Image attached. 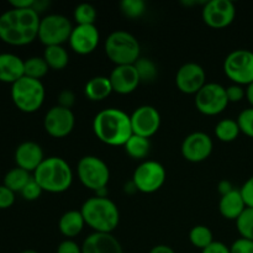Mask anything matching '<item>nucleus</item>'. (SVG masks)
<instances>
[{
  "mask_svg": "<svg viewBox=\"0 0 253 253\" xmlns=\"http://www.w3.org/2000/svg\"><path fill=\"white\" fill-rule=\"evenodd\" d=\"M41 16L34 9L10 7L0 15V40L10 46H26L39 36Z\"/></svg>",
  "mask_w": 253,
  "mask_h": 253,
  "instance_id": "f257e3e1",
  "label": "nucleus"
},
{
  "mask_svg": "<svg viewBox=\"0 0 253 253\" xmlns=\"http://www.w3.org/2000/svg\"><path fill=\"white\" fill-rule=\"evenodd\" d=\"M93 131L105 145L124 146L132 136L130 115L118 108L103 109L94 116Z\"/></svg>",
  "mask_w": 253,
  "mask_h": 253,
  "instance_id": "f03ea898",
  "label": "nucleus"
},
{
  "mask_svg": "<svg viewBox=\"0 0 253 253\" xmlns=\"http://www.w3.org/2000/svg\"><path fill=\"white\" fill-rule=\"evenodd\" d=\"M81 212L86 226L94 232L113 234L120 224V211L109 198L91 197L83 203Z\"/></svg>",
  "mask_w": 253,
  "mask_h": 253,
  "instance_id": "7ed1b4c3",
  "label": "nucleus"
},
{
  "mask_svg": "<svg viewBox=\"0 0 253 253\" xmlns=\"http://www.w3.org/2000/svg\"><path fill=\"white\" fill-rule=\"evenodd\" d=\"M32 177L43 192L61 194L71 188L73 183V170L64 158L52 156L44 158L43 162L32 173Z\"/></svg>",
  "mask_w": 253,
  "mask_h": 253,
  "instance_id": "20e7f679",
  "label": "nucleus"
},
{
  "mask_svg": "<svg viewBox=\"0 0 253 253\" xmlns=\"http://www.w3.org/2000/svg\"><path fill=\"white\" fill-rule=\"evenodd\" d=\"M105 54L115 66L135 64L141 57V46L132 34L124 30L111 32L104 43Z\"/></svg>",
  "mask_w": 253,
  "mask_h": 253,
  "instance_id": "39448f33",
  "label": "nucleus"
},
{
  "mask_svg": "<svg viewBox=\"0 0 253 253\" xmlns=\"http://www.w3.org/2000/svg\"><path fill=\"white\" fill-rule=\"evenodd\" d=\"M11 100L20 111L25 114L36 113L44 103L46 89L43 83L37 79L22 77L11 85Z\"/></svg>",
  "mask_w": 253,
  "mask_h": 253,
  "instance_id": "423d86ee",
  "label": "nucleus"
},
{
  "mask_svg": "<svg viewBox=\"0 0 253 253\" xmlns=\"http://www.w3.org/2000/svg\"><path fill=\"white\" fill-rule=\"evenodd\" d=\"M77 174L82 184L94 193L108 187L110 169L101 158L96 156H84L77 165Z\"/></svg>",
  "mask_w": 253,
  "mask_h": 253,
  "instance_id": "0eeeda50",
  "label": "nucleus"
},
{
  "mask_svg": "<svg viewBox=\"0 0 253 253\" xmlns=\"http://www.w3.org/2000/svg\"><path fill=\"white\" fill-rule=\"evenodd\" d=\"M71 20L61 14H48L41 17L39 27V36L42 44L48 46H63L71 37L73 30Z\"/></svg>",
  "mask_w": 253,
  "mask_h": 253,
  "instance_id": "6e6552de",
  "label": "nucleus"
},
{
  "mask_svg": "<svg viewBox=\"0 0 253 253\" xmlns=\"http://www.w3.org/2000/svg\"><path fill=\"white\" fill-rule=\"evenodd\" d=\"M224 72L234 84L247 86L253 83V52L245 48L230 52L224 61Z\"/></svg>",
  "mask_w": 253,
  "mask_h": 253,
  "instance_id": "1a4fd4ad",
  "label": "nucleus"
},
{
  "mask_svg": "<svg viewBox=\"0 0 253 253\" xmlns=\"http://www.w3.org/2000/svg\"><path fill=\"white\" fill-rule=\"evenodd\" d=\"M167 179L166 168L157 161L147 160L137 166L132 174V182L137 192L143 194H152L163 187Z\"/></svg>",
  "mask_w": 253,
  "mask_h": 253,
  "instance_id": "9d476101",
  "label": "nucleus"
},
{
  "mask_svg": "<svg viewBox=\"0 0 253 253\" xmlns=\"http://www.w3.org/2000/svg\"><path fill=\"white\" fill-rule=\"evenodd\" d=\"M194 103L203 115H219L229 105L226 88L219 83H207L195 94Z\"/></svg>",
  "mask_w": 253,
  "mask_h": 253,
  "instance_id": "9b49d317",
  "label": "nucleus"
},
{
  "mask_svg": "<svg viewBox=\"0 0 253 253\" xmlns=\"http://www.w3.org/2000/svg\"><path fill=\"white\" fill-rule=\"evenodd\" d=\"M203 21L212 29H225L234 22L236 7L231 0H209L202 9Z\"/></svg>",
  "mask_w": 253,
  "mask_h": 253,
  "instance_id": "f8f14e48",
  "label": "nucleus"
},
{
  "mask_svg": "<svg viewBox=\"0 0 253 253\" xmlns=\"http://www.w3.org/2000/svg\"><path fill=\"white\" fill-rule=\"evenodd\" d=\"M76 126V116L72 109L59 105L48 109L43 119V128L51 137L63 138L73 131Z\"/></svg>",
  "mask_w": 253,
  "mask_h": 253,
  "instance_id": "ddd939ff",
  "label": "nucleus"
},
{
  "mask_svg": "<svg viewBox=\"0 0 253 253\" xmlns=\"http://www.w3.org/2000/svg\"><path fill=\"white\" fill-rule=\"evenodd\" d=\"M214 148L211 137L202 131H195L189 133L183 140L180 146V152L184 160L192 163L204 162L210 157Z\"/></svg>",
  "mask_w": 253,
  "mask_h": 253,
  "instance_id": "4468645a",
  "label": "nucleus"
},
{
  "mask_svg": "<svg viewBox=\"0 0 253 253\" xmlns=\"http://www.w3.org/2000/svg\"><path fill=\"white\" fill-rule=\"evenodd\" d=\"M133 135L150 138L157 133L161 126V114L155 106L141 105L130 115Z\"/></svg>",
  "mask_w": 253,
  "mask_h": 253,
  "instance_id": "2eb2a0df",
  "label": "nucleus"
},
{
  "mask_svg": "<svg viewBox=\"0 0 253 253\" xmlns=\"http://www.w3.org/2000/svg\"><path fill=\"white\" fill-rule=\"evenodd\" d=\"M175 84L182 93L197 94L207 84V73L200 64L195 62L184 63L175 74Z\"/></svg>",
  "mask_w": 253,
  "mask_h": 253,
  "instance_id": "dca6fc26",
  "label": "nucleus"
},
{
  "mask_svg": "<svg viewBox=\"0 0 253 253\" xmlns=\"http://www.w3.org/2000/svg\"><path fill=\"white\" fill-rule=\"evenodd\" d=\"M68 42L73 52L81 56H86L98 48L100 34L95 25H76L72 30Z\"/></svg>",
  "mask_w": 253,
  "mask_h": 253,
  "instance_id": "f3484780",
  "label": "nucleus"
},
{
  "mask_svg": "<svg viewBox=\"0 0 253 253\" xmlns=\"http://www.w3.org/2000/svg\"><path fill=\"white\" fill-rule=\"evenodd\" d=\"M109 79H110L113 90L120 95L133 93L137 89L138 84L141 83V79L133 64L115 66L109 76Z\"/></svg>",
  "mask_w": 253,
  "mask_h": 253,
  "instance_id": "a211bd4d",
  "label": "nucleus"
},
{
  "mask_svg": "<svg viewBox=\"0 0 253 253\" xmlns=\"http://www.w3.org/2000/svg\"><path fill=\"white\" fill-rule=\"evenodd\" d=\"M44 153L41 146L34 141H25L16 147L14 153V160L16 167L22 168L32 174L43 162Z\"/></svg>",
  "mask_w": 253,
  "mask_h": 253,
  "instance_id": "6ab92c4d",
  "label": "nucleus"
},
{
  "mask_svg": "<svg viewBox=\"0 0 253 253\" xmlns=\"http://www.w3.org/2000/svg\"><path fill=\"white\" fill-rule=\"evenodd\" d=\"M82 253H124V250L113 234L93 232L82 244Z\"/></svg>",
  "mask_w": 253,
  "mask_h": 253,
  "instance_id": "aec40b11",
  "label": "nucleus"
},
{
  "mask_svg": "<svg viewBox=\"0 0 253 253\" xmlns=\"http://www.w3.org/2000/svg\"><path fill=\"white\" fill-rule=\"evenodd\" d=\"M25 76L24 59L14 53H0V82L14 84Z\"/></svg>",
  "mask_w": 253,
  "mask_h": 253,
  "instance_id": "412c9836",
  "label": "nucleus"
},
{
  "mask_svg": "<svg viewBox=\"0 0 253 253\" xmlns=\"http://www.w3.org/2000/svg\"><path fill=\"white\" fill-rule=\"evenodd\" d=\"M246 208L240 189H234L229 194H225L220 198L219 211L221 216L226 220L236 221Z\"/></svg>",
  "mask_w": 253,
  "mask_h": 253,
  "instance_id": "4be33fe9",
  "label": "nucleus"
},
{
  "mask_svg": "<svg viewBox=\"0 0 253 253\" xmlns=\"http://www.w3.org/2000/svg\"><path fill=\"white\" fill-rule=\"evenodd\" d=\"M85 226V221L81 210H68L64 212L58 221V230L64 237L72 240L81 235Z\"/></svg>",
  "mask_w": 253,
  "mask_h": 253,
  "instance_id": "5701e85b",
  "label": "nucleus"
},
{
  "mask_svg": "<svg viewBox=\"0 0 253 253\" xmlns=\"http://www.w3.org/2000/svg\"><path fill=\"white\" fill-rule=\"evenodd\" d=\"M110 79L105 76H96L89 79L84 86V94L91 101H101L113 93Z\"/></svg>",
  "mask_w": 253,
  "mask_h": 253,
  "instance_id": "b1692460",
  "label": "nucleus"
},
{
  "mask_svg": "<svg viewBox=\"0 0 253 253\" xmlns=\"http://www.w3.org/2000/svg\"><path fill=\"white\" fill-rule=\"evenodd\" d=\"M48 64L49 69L53 71H62L69 63L68 51L63 46H48L44 47L43 56H42Z\"/></svg>",
  "mask_w": 253,
  "mask_h": 253,
  "instance_id": "393cba45",
  "label": "nucleus"
},
{
  "mask_svg": "<svg viewBox=\"0 0 253 253\" xmlns=\"http://www.w3.org/2000/svg\"><path fill=\"white\" fill-rule=\"evenodd\" d=\"M125 152L130 156L132 160H143L148 156L151 150L150 138L142 137V136L133 135L124 145Z\"/></svg>",
  "mask_w": 253,
  "mask_h": 253,
  "instance_id": "a878e982",
  "label": "nucleus"
},
{
  "mask_svg": "<svg viewBox=\"0 0 253 253\" xmlns=\"http://www.w3.org/2000/svg\"><path fill=\"white\" fill-rule=\"evenodd\" d=\"M32 178V174L27 170L22 169V168L15 167L11 168L6 174L4 175V185L9 188L10 190L16 194V193H21L25 185L30 182Z\"/></svg>",
  "mask_w": 253,
  "mask_h": 253,
  "instance_id": "bb28decb",
  "label": "nucleus"
},
{
  "mask_svg": "<svg viewBox=\"0 0 253 253\" xmlns=\"http://www.w3.org/2000/svg\"><path fill=\"white\" fill-rule=\"evenodd\" d=\"M214 132L217 140L221 142H232L239 137L241 130L236 120L227 118L222 119L216 124Z\"/></svg>",
  "mask_w": 253,
  "mask_h": 253,
  "instance_id": "cd10ccee",
  "label": "nucleus"
},
{
  "mask_svg": "<svg viewBox=\"0 0 253 253\" xmlns=\"http://www.w3.org/2000/svg\"><path fill=\"white\" fill-rule=\"evenodd\" d=\"M48 71L49 67L48 64L46 63L43 57L34 56L24 61L25 77L41 81V78H43V77L48 73Z\"/></svg>",
  "mask_w": 253,
  "mask_h": 253,
  "instance_id": "c85d7f7f",
  "label": "nucleus"
},
{
  "mask_svg": "<svg viewBox=\"0 0 253 253\" xmlns=\"http://www.w3.org/2000/svg\"><path fill=\"white\" fill-rule=\"evenodd\" d=\"M189 241L193 246L203 251L214 242V235L205 225H195L189 231Z\"/></svg>",
  "mask_w": 253,
  "mask_h": 253,
  "instance_id": "c756f323",
  "label": "nucleus"
},
{
  "mask_svg": "<svg viewBox=\"0 0 253 253\" xmlns=\"http://www.w3.org/2000/svg\"><path fill=\"white\" fill-rule=\"evenodd\" d=\"M98 12L96 9L89 2H82L77 5L73 11L74 21L77 25H95Z\"/></svg>",
  "mask_w": 253,
  "mask_h": 253,
  "instance_id": "7c9ffc66",
  "label": "nucleus"
},
{
  "mask_svg": "<svg viewBox=\"0 0 253 253\" xmlns=\"http://www.w3.org/2000/svg\"><path fill=\"white\" fill-rule=\"evenodd\" d=\"M236 229L242 239L253 241V208H246L236 220Z\"/></svg>",
  "mask_w": 253,
  "mask_h": 253,
  "instance_id": "2f4dec72",
  "label": "nucleus"
},
{
  "mask_svg": "<svg viewBox=\"0 0 253 253\" xmlns=\"http://www.w3.org/2000/svg\"><path fill=\"white\" fill-rule=\"evenodd\" d=\"M133 66L137 71L141 82H153L157 77V66L150 58L140 57Z\"/></svg>",
  "mask_w": 253,
  "mask_h": 253,
  "instance_id": "473e14b6",
  "label": "nucleus"
},
{
  "mask_svg": "<svg viewBox=\"0 0 253 253\" xmlns=\"http://www.w3.org/2000/svg\"><path fill=\"white\" fill-rule=\"evenodd\" d=\"M120 10L128 19H138L146 12V2L143 0H123Z\"/></svg>",
  "mask_w": 253,
  "mask_h": 253,
  "instance_id": "72a5a7b5",
  "label": "nucleus"
},
{
  "mask_svg": "<svg viewBox=\"0 0 253 253\" xmlns=\"http://www.w3.org/2000/svg\"><path fill=\"white\" fill-rule=\"evenodd\" d=\"M240 130L249 137L253 138V108L242 110L236 119Z\"/></svg>",
  "mask_w": 253,
  "mask_h": 253,
  "instance_id": "f704fd0d",
  "label": "nucleus"
},
{
  "mask_svg": "<svg viewBox=\"0 0 253 253\" xmlns=\"http://www.w3.org/2000/svg\"><path fill=\"white\" fill-rule=\"evenodd\" d=\"M42 193H43L42 188L40 187L39 183H37L36 180L34 179V177H32L31 179H30V182L25 185L24 189L21 190L20 194H21V197L24 198L25 200H27V202H35V200H37L41 197Z\"/></svg>",
  "mask_w": 253,
  "mask_h": 253,
  "instance_id": "c9c22d12",
  "label": "nucleus"
},
{
  "mask_svg": "<svg viewBox=\"0 0 253 253\" xmlns=\"http://www.w3.org/2000/svg\"><path fill=\"white\" fill-rule=\"evenodd\" d=\"M226 95L229 103H239L242 99L246 98V88L239 84H234L229 85L226 88Z\"/></svg>",
  "mask_w": 253,
  "mask_h": 253,
  "instance_id": "e433bc0d",
  "label": "nucleus"
},
{
  "mask_svg": "<svg viewBox=\"0 0 253 253\" xmlns=\"http://www.w3.org/2000/svg\"><path fill=\"white\" fill-rule=\"evenodd\" d=\"M15 193L5 187L4 184L0 185V210H6L14 205Z\"/></svg>",
  "mask_w": 253,
  "mask_h": 253,
  "instance_id": "4c0bfd02",
  "label": "nucleus"
},
{
  "mask_svg": "<svg viewBox=\"0 0 253 253\" xmlns=\"http://www.w3.org/2000/svg\"><path fill=\"white\" fill-rule=\"evenodd\" d=\"M76 104V94L71 89H63L59 91L58 98H57V105L66 109H72Z\"/></svg>",
  "mask_w": 253,
  "mask_h": 253,
  "instance_id": "58836bf2",
  "label": "nucleus"
},
{
  "mask_svg": "<svg viewBox=\"0 0 253 253\" xmlns=\"http://www.w3.org/2000/svg\"><path fill=\"white\" fill-rule=\"evenodd\" d=\"M230 252L231 253H253V241L246 239H237L236 241L232 242L230 246Z\"/></svg>",
  "mask_w": 253,
  "mask_h": 253,
  "instance_id": "ea45409f",
  "label": "nucleus"
},
{
  "mask_svg": "<svg viewBox=\"0 0 253 253\" xmlns=\"http://www.w3.org/2000/svg\"><path fill=\"white\" fill-rule=\"evenodd\" d=\"M247 208H253V175L250 177L240 189Z\"/></svg>",
  "mask_w": 253,
  "mask_h": 253,
  "instance_id": "a19ab883",
  "label": "nucleus"
},
{
  "mask_svg": "<svg viewBox=\"0 0 253 253\" xmlns=\"http://www.w3.org/2000/svg\"><path fill=\"white\" fill-rule=\"evenodd\" d=\"M56 253H82V245H78L74 240L66 239L58 245Z\"/></svg>",
  "mask_w": 253,
  "mask_h": 253,
  "instance_id": "79ce46f5",
  "label": "nucleus"
},
{
  "mask_svg": "<svg viewBox=\"0 0 253 253\" xmlns=\"http://www.w3.org/2000/svg\"><path fill=\"white\" fill-rule=\"evenodd\" d=\"M202 253H231L230 252V247L226 246L224 242L221 241H214L210 246L204 249Z\"/></svg>",
  "mask_w": 253,
  "mask_h": 253,
  "instance_id": "37998d69",
  "label": "nucleus"
},
{
  "mask_svg": "<svg viewBox=\"0 0 253 253\" xmlns=\"http://www.w3.org/2000/svg\"><path fill=\"white\" fill-rule=\"evenodd\" d=\"M35 0H10L9 5L12 9H31L34 7Z\"/></svg>",
  "mask_w": 253,
  "mask_h": 253,
  "instance_id": "c03bdc74",
  "label": "nucleus"
},
{
  "mask_svg": "<svg viewBox=\"0 0 253 253\" xmlns=\"http://www.w3.org/2000/svg\"><path fill=\"white\" fill-rule=\"evenodd\" d=\"M234 189L235 188H234V185L231 184V182H230V180H226V179L221 180V182L219 183V185H217V190H219V193L221 194V197L225 194H229V193L232 192Z\"/></svg>",
  "mask_w": 253,
  "mask_h": 253,
  "instance_id": "a18cd8bd",
  "label": "nucleus"
},
{
  "mask_svg": "<svg viewBox=\"0 0 253 253\" xmlns=\"http://www.w3.org/2000/svg\"><path fill=\"white\" fill-rule=\"evenodd\" d=\"M48 6L49 1H47V0H35V4L32 9H34L37 14L41 15V12H43Z\"/></svg>",
  "mask_w": 253,
  "mask_h": 253,
  "instance_id": "49530a36",
  "label": "nucleus"
},
{
  "mask_svg": "<svg viewBox=\"0 0 253 253\" xmlns=\"http://www.w3.org/2000/svg\"><path fill=\"white\" fill-rule=\"evenodd\" d=\"M148 253H175V251L168 245H157V246L152 247Z\"/></svg>",
  "mask_w": 253,
  "mask_h": 253,
  "instance_id": "de8ad7c7",
  "label": "nucleus"
},
{
  "mask_svg": "<svg viewBox=\"0 0 253 253\" xmlns=\"http://www.w3.org/2000/svg\"><path fill=\"white\" fill-rule=\"evenodd\" d=\"M246 99L251 104V108H253V83L246 86Z\"/></svg>",
  "mask_w": 253,
  "mask_h": 253,
  "instance_id": "09e8293b",
  "label": "nucleus"
},
{
  "mask_svg": "<svg viewBox=\"0 0 253 253\" xmlns=\"http://www.w3.org/2000/svg\"><path fill=\"white\" fill-rule=\"evenodd\" d=\"M125 192L128 193V194H132V193L137 192V188H136V185L133 184L132 180H131V182H128L127 184H125Z\"/></svg>",
  "mask_w": 253,
  "mask_h": 253,
  "instance_id": "8fccbe9b",
  "label": "nucleus"
},
{
  "mask_svg": "<svg viewBox=\"0 0 253 253\" xmlns=\"http://www.w3.org/2000/svg\"><path fill=\"white\" fill-rule=\"evenodd\" d=\"M20 253H39L37 251H35V250H31V249H27V250H24V251H21Z\"/></svg>",
  "mask_w": 253,
  "mask_h": 253,
  "instance_id": "3c124183",
  "label": "nucleus"
}]
</instances>
